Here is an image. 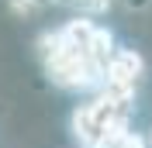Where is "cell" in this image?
Segmentation results:
<instances>
[{"instance_id":"obj_1","label":"cell","mask_w":152,"mask_h":148,"mask_svg":"<svg viewBox=\"0 0 152 148\" xmlns=\"http://www.w3.org/2000/svg\"><path fill=\"white\" fill-rule=\"evenodd\" d=\"M38 45H42L45 69H48V76H52V83L76 90V86H90V83L97 79V73L90 69L83 48L66 45L59 35H42V41H38Z\"/></svg>"},{"instance_id":"obj_2","label":"cell","mask_w":152,"mask_h":148,"mask_svg":"<svg viewBox=\"0 0 152 148\" xmlns=\"http://www.w3.org/2000/svg\"><path fill=\"white\" fill-rule=\"evenodd\" d=\"M142 69H145L142 55L124 48V52H114V55L107 59L104 79H107V83H114V86H135V79L142 76Z\"/></svg>"},{"instance_id":"obj_3","label":"cell","mask_w":152,"mask_h":148,"mask_svg":"<svg viewBox=\"0 0 152 148\" xmlns=\"http://www.w3.org/2000/svg\"><path fill=\"white\" fill-rule=\"evenodd\" d=\"M86 62H90V69L97 73V79L104 76V65H107V59L114 55V38H111V31H104V28H94V35H90V41H86Z\"/></svg>"},{"instance_id":"obj_4","label":"cell","mask_w":152,"mask_h":148,"mask_svg":"<svg viewBox=\"0 0 152 148\" xmlns=\"http://www.w3.org/2000/svg\"><path fill=\"white\" fill-rule=\"evenodd\" d=\"M90 35H94V24H90V21H83V17L69 21L66 28L59 31V38H62L66 45H76V48H86V41H90Z\"/></svg>"},{"instance_id":"obj_5","label":"cell","mask_w":152,"mask_h":148,"mask_svg":"<svg viewBox=\"0 0 152 148\" xmlns=\"http://www.w3.org/2000/svg\"><path fill=\"white\" fill-rule=\"evenodd\" d=\"M111 148H145V141H142V134H135V131H121V134L111 141Z\"/></svg>"}]
</instances>
